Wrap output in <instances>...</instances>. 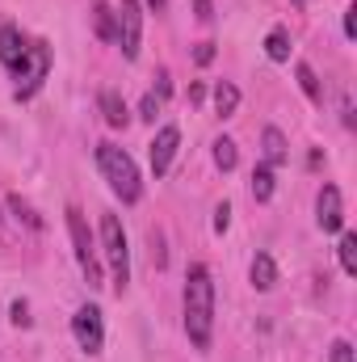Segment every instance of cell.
Segmentation results:
<instances>
[{"label": "cell", "mask_w": 357, "mask_h": 362, "mask_svg": "<svg viewBox=\"0 0 357 362\" xmlns=\"http://www.w3.org/2000/svg\"><path fill=\"white\" fill-rule=\"evenodd\" d=\"M265 55L273 59V64H286V59H290V34H286L282 25H273V30H269V38H265Z\"/></svg>", "instance_id": "16"}, {"label": "cell", "mask_w": 357, "mask_h": 362, "mask_svg": "<svg viewBox=\"0 0 357 362\" xmlns=\"http://www.w3.org/2000/svg\"><path fill=\"white\" fill-rule=\"evenodd\" d=\"M72 333H76L80 350H89V354H101V346H105V325H101V308L85 303V308H80V312L72 316Z\"/></svg>", "instance_id": "7"}, {"label": "cell", "mask_w": 357, "mask_h": 362, "mask_svg": "<svg viewBox=\"0 0 357 362\" xmlns=\"http://www.w3.org/2000/svg\"><path fill=\"white\" fill-rule=\"evenodd\" d=\"M47 72H51V47L47 42H30V55H25V64L17 72V101H25V97H34L42 89Z\"/></svg>", "instance_id": "5"}, {"label": "cell", "mask_w": 357, "mask_h": 362, "mask_svg": "<svg viewBox=\"0 0 357 362\" xmlns=\"http://www.w3.org/2000/svg\"><path fill=\"white\" fill-rule=\"evenodd\" d=\"M13 325H30V308L25 303H13Z\"/></svg>", "instance_id": "27"}, {"label": "cell", "mask_w": 357, "mask_h": 362, "mask_svg": "<svg viewBox=\"0 0 357 362\" xmlns=\"http://www.w3.org/2000/svg\"><path fill=\"white\" fill-rule=\"evenodd\" d=\"M177 148H181V131L173 127V122H169V127H160V131H156V139L147 144V156H152V173H156V177H164V173H169V165H173Z\"/></svg>", "instance_id": "8"}, {"label": "cell", "mask_w": 357, "mask_h": 362, "mask_svg": "<svg viewBox=\"0 0 357 362\" xmlns=\"http://www.w3.org/2000/svg\"><path fill=\"white\" fill-rule=\"evenodd\" d=\"M202 97H206V89H202V85H189V101H193V105H198Z\"/></svg>", "instance_id": "29"}, {"label": "cell", "mask_w": 357, "mask_h": 362, "mask_svg": "<svg viewBox=\"0 0 357 362\" xmlns=\"http://www.w3.org/2000/svg\"><path fill=\"white\" fill-rule=\"evenodd\" d=\"M214 110H219V118H231L240 110V89L231 81H219L214 85Z\"/></svg>", "instance_id": "15"}, {"label": "cell", "mask_w": 357, "mask_h": 362, "mask_svg": "<svg viewBox=\"0 0 357 362\" xmlns=\"http://www.w3.org/2000/svg\"><path fill=\"white\" fill-rule=\"evenodd\" d=\"M227 223H231V206H227V202H219V211H214V232L223 236V232H227Z\"/></svg>", "instance_id": "22"}, {"label": "cell", "mask_w": 357, "mask_h": 362, "mask_svg": "<svg viewBox=\"0 0 357 362\" xmlns=\"http://www.w3.org/2000/svg\"><path fill=\"white\" fill-rule=\"evenodd\" d=\"M156 114H160V97L147 93V97L139 101V118H143V122H156Z\"/></svg>", "instance_id": "21"}, {"label": "cell", "mask_w": 357, "mask_h": 362, "mask_svg": "<svg viewBox=\"0 0 357 362\" xmlns=\"http://www.w3.org/2000/svg\"><path fill=\"white\" fill-rule=\"evenodd\" d=\"M92 25H97V38H105V42L118 38V17L105 0H92Z\"/></svg>", "instance_id": "13"}, {"label": "cell", "mask_w": 357, "mask_h": 362, "mask_svg": "<svg viewBox=\"0 0 357 362\" xmlns=\"http://www.w3.org/2000/svg\"><path fill=\"white\" fill-rule=\"evenodd\" d=\"M341 270L357 274V236H353V232H345V236H341Z\"/></svg>", "instance_id": "20"}, {"label": "cell", "mask_w": 357, "mask_h": 362, "mask_svg": "<svg viewBox=\"0 0 357 362\" xmlns=\"http://www.w3.org/2000/svg\"><path fill=\"white\" fill-rule=\"evenodd\" d=\"M147 4H152V8H164V4H169V0H147Z\"/></svg>", "instance_id": "30"}, {"label": "cell", "mask_w": 357, "mask_h": 362, "mask_svg": "<svg viewBox=\"0 0 357 362\" xmlns=\"http://www.w3.org/2000/svg\"><path fill=\"white\" fill-rule=\"evenodd\" d=\"M156 97H160V101H164V97H169V93H173V85H169V68H160V72H156Z\"/></svg>", "instance_id": "25"}, {"label": "cell", "mask_w": 357, "mask_h": 362, "mask_svg": "<svg viewBox=\"0 0 357 362\" xmlns=\"http://www.w3.org/2000/svg\"><path fill=\"white\" fill-rule=\"evenodd\" d=\"M101 249H105V262L114 270V291L122 295L131 282V249H126V232H122L118 215H101Z\"/></svg>", "instance_id": "3"}, {"label": "cell", "mask_w": 357, "mask_h": 362, "mask_svg": "<svg viewBox=\"0 0 357 362\" xmlns=\"http://www.w3.org/2000/svg\"><path fill=\"white\" fill-rule=\"evenodd\" d=\"M164 262H169V257H164V240H160V232H152V266L160 270Z\"/></svg>", "instance_id": "23"}, {"label": "cell", "mask_w": 357, "mask_h": 362, "mask_svg": "<svg viewBox=\"0 0 357 362\" xmlns=\"http://www.w3.org/2000/svg\"><path fill=\"white\" fill-rule=\"evenodd\" d=\"M294 72H298V85H303V93H307V97L320 105V101H324V89H320V76H315V68H311V64H298Z\"/></svg>", "instance_id": "19"}, {"label": "cell", "mask_w": 357, "mask_h": 362, "mask_svg": "<svg viewBox=\"0 0 357 362\" xmlns=\"http://www.w3.org/2000/svg\"><path fill=\"white\" fill-rule=\"evenodd\" d=\"M261 148H265V165H269V169H277V165H286V160H290L286 135H282L277 127H265V131H261Z\"/></svg>", "instance_id": "11"}, {"label": "cell", "mask_w": 357, "mask_h": 362, "mask_svg": "<svg viewBox=\"0 0 357 362\" xmlns=\"http://www.w3.org/2000/svg\"><path fill=\"white\" fill-rule=\"evenodd\" d=\"M214 165L223 169V173H231L236 165H240V152H236V144L223 135V139H214Z\"/></svg>", "instance_id": "18"}, {"label": "cell", "mask_w": 357, "mask_h": 362, "mask_svg": "<svg viewBox=\"0 0 357 362\" xmlns=\"http://www.w3.org/2000/svg\"><path fill=\"white\" fill-rule=\"evenodd\" d=\"M253 198H257V202H269V198H273V169H269L265 160L253 169Z\"/></svg>", "instance_id": "17"}, {"label": "cell", "mask_w": 357, "mask_h": 362, "mask_svg": "<svg viewBox=\"0 0 357 362\" xmlns=\"http://www.w3.org/2000/svg\"><path fill=\"white\" fill-rule=\"evenodd\" d=\"M97 169H101V177L109 181V189L122 202H139V194H143L139 169H135V160L118 144H97Z\"/></svg>", "instance_id": "2"}, {"label": "cell", "mask_w": 357, "mask_h": 362, "mask_svg": "<svg viewBox=\"0 0 357 362\" xmlns=\"http://www.w3.org/2000/svg\"><path fill=\"white\" fill-rule=\"evenodd\" d=\"M185 333H189L193 350H210V333H214V282H210V270L202 262L189 266V278H185Z\"/></svg>", "instance_id": "1"}, {"label": "cell", "mask_w": 357, "mask_h": 362, "mask_svg": "<svg viewBox=\"0 0 357 362\" xmlns=\"http://www.w3.org/2000/svg\"><path fill=\"white\" fill-rule=\"evenodd\" d=\"M193 8H198V21H210L214 13H210V0H193Z\"/></svg>", "instance_id": "28"}, {"label": "cell", "mask_w": 357, "mask_h": 362, "mask_svg": "<svg viewBox=\"0 0 357 362\" xmlns=\"http://www.w3.org/2000/svg\"><path fill=\"white\" fill-rule=\"evenodd\" d=\"M193 59H198V64L206 68V64L214 59V42H198V51H193Z\"/></svg>", "instance_id": "26"}, {"label": "cell", "mask_w": 357, "mask_h": 362, "mask_svg": "<svg viewBox=\"0 0 357 362\" xmlns=\"http://www.w3.org/2000/svg\"><path fill=\"white\" fill-rule=\"evenodd\" d=\"M315 219H320L324 232H341V223H345V206H341V189H337V185H320Z\"/></svg>", "instance_id": "9"}, {"label": "cell", "mask_w": 357, "mask_h": 362, "mask_svg": "<svg viewBox=\"0 0 357 362\" xmlns=\"http://www.w3.org/2000/svg\"><path fill=\"white\" fill-rule=\"evenodd\" d=\"M248 278H253V286H257V291H273V286H277V266H273V257H269V253H257Z\"/></svg>", "instance_id": "12"}, {"label": "cell", "mask_w": 357, "mask_h": 362, "mask_svg": "<svg viewBox=\"0 0 357 362\" xmlns=\"http://www.w3.org/2000/svg\"><path fill=\"white\" fill-rule=\"evenodd\" d=\"M332 362H357L353 346H349V341H332Z\"/></svg>", "instance_id": "24"}, {"label": "cell", "mask_w": 357, "mask_h": 362, "mask_svg": "<svg viewBox=\"0 0 357 362\" xmlns=\"http://www.w3.org/2000/svg\"><path fill=\"white\" fill-rule=\"evenodd\" d=\"M114 17H118L122 55H126V59H139V42H143V8H139V0H122V8H118Z\"/></svg>", "instance_id": "6"}, {"label": "cell", "mask_w": 357, "mask_h": 362, "mask_svg": "<svg viewBox=\"0 0 357 362\" xmlns=\"http://www.w3.org/2000/svg\"><path fill=\"white\" fill-rule=\"evenodd\" d=\"M68 232H72V245H76V262L89 278V286H101V262L92 253V236H89V223L80 215V206H68Z\"/></svg>", "instance_id": "4"}, {"label": "cell", "mask_w": 357, "mask_h": 362, "mask_svg": "<svg viewBox=\"0 0 357 362\" xmlns=\"http://www.w3.org/2000/svg\"><path fill=\"white\" fill-rule=\"evenodd\" d=\"M101 114H105V122H109V127H126V122H131V110H126V101H122L114 89L101 93Z\"/></svg>", "instance_id": "14"}, {"label": "cell", "mask_w": 357, "mask_h": 362, "mask_svg": "<svg viewBox=\"0 0 357 362\" xmlns=\"http://www.w3.org/2000/svg\"><path fill=\"white\" fill-rule=\"evenodd\" d=\"M25 55H30V42L21 38V30L17 25H0V64L17 76L21 64H25Z\"/></svg>", "instance_id": "10"}]
</instances>
